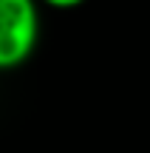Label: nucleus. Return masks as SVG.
I'll return each instance as SVG.
<instances>
[{"label":"nucleus","mask_w":150,"mask_h":153,"mask_svg":"<svg viewBox=\"0 0 150 153\" xmlns=\"http://www.w3.org/2000/svg\"><path fill=\"white\" fill-rule=\"evenodd\" d=\"M40 43V0H0V71L20 68Z\"/></svg>","instance_id":"1"},{"label":"nucleus","mask_w":150,"mask_h":153,"mask_svg":"<svg viewBox=\"0 0 150 153\" xmlns=\"http://www.w3.org/2000/svg\"><path fill=\"white\" fill-rule=\"evenodd\" d=\"M43 6H51V9H60V11H68V9H77L82 6L85 0H40Z\"/></svg>","instance_id":"2"}]
</instances>
